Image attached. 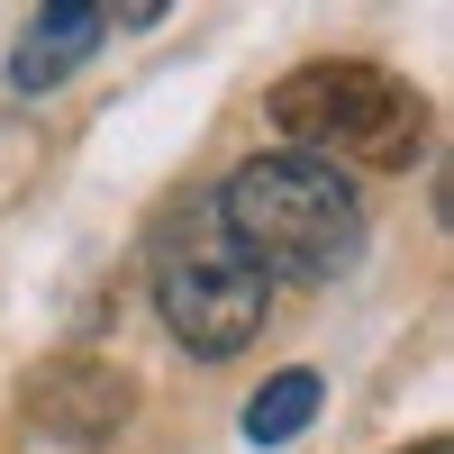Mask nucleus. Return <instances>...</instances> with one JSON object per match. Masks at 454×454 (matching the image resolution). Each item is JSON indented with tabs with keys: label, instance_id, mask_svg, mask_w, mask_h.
I'll list each match as a JSON object with an SVG mask.
<instances>
[{
	"label": "nucleus",
	"instance_id": "2",
	"mask_svg": "<svg viewBox=\"0 0 454 454\" xmlns=\"http://www.w3.org/2000/svg\"><path fill=\"white\" fill-rule=\"evenodd\" d=\"M273 128L291 137V155H318V164H372V173H400L427 137V100L382 64H300L282 73L273 91Z\"/></svg>",
	"mask_w": 454,
	"mask_h": 454
},
{
	"label": "nucleus",
	"instance_id": "1",
	"mask_svg": "<svg viewBox=\"0 0 454 454\" xmlns=\"http://www.w3.org/2000/svg\"><path fill=\"white\" fill-rule=\"evenodd\" d=\"M209 209H218V227L237 237V254L254 273H282V282H327V273H346L355 246H364L355 182L336 164H318V155H291V145L246 155Z\"/></svg>",
	"mask_w": 454,
	"mask_h": 454
},
{
	"label": "nucleus",
	"instance_id": "6",
	"mask_svg": "<svg viewBox=\"0 0 454 454\" xmlns=\"http://www.w3.org/2000/svg\"><path fill=\"white\" fill-rule=\"evenodd\" d=\"M309 419H318V372H309V364L273 372V382L246 400V436H254V445H291Z\"/></svg>",
	"mask_w": 454,
	"mask_h": 454
},
{
	"label": "nucleus",
	"instance_id": "4",
	"mask_svg": "<svg viewBox=\"0 0 454 454\" xmlns=\"http://www.w3.org/2000/svg\"><path fill=\"white\" fill-rule=\"evenodd\" d=\"M128 372L119 364H91V355H55V364H36V382H27V427H46L55 445H109L128 427Z\"/></svg>",
	"mask_w": 454,
	"mask_h": 454
},
{
	"label": "nucleus",
	"instance_id": "3",
	"mask_svg": "<svg viewBox=\"0 0 454 454\" xmlns=\"http://www.w3.org/2000/svg\"><path fill=\"white\" fill-rule=\"evenodd\" d=\"M145 273H155L164 327H173L192 355H237V346H254V327H263V273L237 254V237L218 227L209 200L173 209V218L155 227Z\"/></svg>",
	"mask_w": 454,
	"mask_h": 454
},
{
	"label": "nucleus",
	"instance_id": "5",
	"mask_svg": "<svg viewBox=\"0 0 454 454\" xmlns=\"http://www.w3.org/2000/svg\"><path fill=\"white\" fill-rule=\"evenodd\" d=\"M100 36H109V10H100V0H55V10H36L27 36H19V55H10V91H27V100L55 91Z\"/></svg>",
	"mask_w": 454,
	"mask_h": 454
},
{
	"label": "nucleus",
	"instance_id": "7",
	"mask_svg": "<svg viewBox=\"0 0 454 454\" xmlns=\"http://www.w3.org/2000/svg\"><path fill=\"white\" fill-rule=\"evenodd\" d=\"M400 454H445V445H436V436H427V445H400Z\"/></svg>",
	"mask_w": 454,
	"mask_h": 454
}]
</instances>
